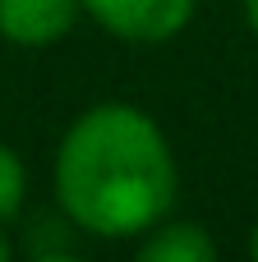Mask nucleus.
<instances>
[{
	"instance_id": "nucleus-1",
	"label": "nucleus",
	"mask_w": 258,
	"mask_h": 262,
	"mask_svg": "<svg viewBox=\"0 0 258 262\" xmlns=\"http://www.w3.org/2000/svg\"><path fill=\"white\" fill-rule=\"evenodd\" d=\"M55 207L88 239H138L180 198V161L166 129L134 101H97L55 143Z\"/></svg>"
},
{
	"instance_id": "nucleus-2",
	"label": "nucleus",
	"mask_w": 258,
	"mask_h": 262,
	"mask_svg": "<svg viewBox=\"0 0 258 262\" xmlns=\"http://www.w3.org/2000/svg\"><path fill=\"white\" fill-rule=\"evenodd\" d=\"M78 5L102 32L129 46L175 41L194 23V9H199V0H78Z\"/></svg>"
},
{
	"instance_id": "nucleus-3",
	"label": "nucleus",
	"mask_w": 258,
	"mask_h": 262,
	"mask_svg": "<svg viewBox=\"0 0 258 262\" xmlns=\"http://www.w3.org/2000/svg\"><path fill=\"white\" fill-rule=\"evenodd\" d=\"M83 18L78 0H0V41L18 51H46Z\"/></svg>"
},
{
	"instance_id": "nucleus-4",
	"label": "nucleus",
	"mask_w": 258,
	"mask_h": 262,
	"mask_svg": "<svg viewBox=\"0 0 258 262\" xmlns=\"http://www.w3.org/2000/svg\"><path fill=\"white\" fill-rule=\"evenodd\" d=\"M23 226H18V239H14V258H37V262H55V258H78V249H83V230L60 212V207H51V212H28V216H18Z\"/></svg>"
},
{
	"instance_id": "nucleus-5",
	"label": "nucleus",
	"mask_w": 258,
	"mask_h": 262,
	"mask_svg": "<svg viewBox=\"0 0 258 262\" xmlns=\"http://www.w3.org/2000/svg\"><path fill=\"white\" fill-rule=\"evenodd\" d=\"M134 244H138V262H212L217 258V239L199 221H171V216H162Z\"/></svg>"
},
{
	"instance_id": "nucleus-6",
	"label": "nucleus",
	"mask_w": 258,
	"mask_h": 262,
	"mask_svg": "<svg viewBox=\"0 0 258 262\" xmlns=\"http://www.w3.org/2000/svg\"><path fill=\"white\" fill-rule=\"evenodd\" d=\"M23 212H28V166L9 143H0V226H14Z\"/></svg>"
},
{
	"instance_id": "nucleus-7",
	"label": "nucleus",
	"mask_w": 258,
	"mask_h": 262,
	"mask_svg": "<svg viewBox=\"0 0 258 262\" xmlns=\"http://www.w3.org/2000/svg\"><path fill=\"white\" fill-rule=\"evenodd\" d=\"M245 5V23H249V32L258 37V0H240Z\"/></svg>"
},
{
	"instance_id": "nucleus-8",
	"label": "nucleus",
	"mask_w": 258,
	"mask_h": 262,
	"mask_svg": "<svg viewBox=\"0 0 258 262\" xmlns=\"http://www.w3.org/2000/svg\"><path fill=\"white\" fill-rule=\"evenodd\" d=\"M14 258V239H9V230L0 226V262H9Z\"/></svg>"
},
{
	"instance_id": "nucleus-9",
	"label": "nucleus",
	"mask_w": 258,
	"mask_h": 262,
	"mask_svg": "<svg viewBox=\"0 0 258 262\" xmlns=\"http://www.w3.org/2000/svg\"><path fill=\"white\" fill-rule=\"evenodd\" d=\"M249 258L258 262V221H254V230H249Z\"/></svg>"
}]
</instances>
